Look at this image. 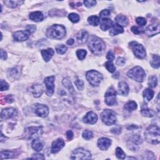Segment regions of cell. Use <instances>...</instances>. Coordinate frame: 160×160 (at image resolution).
Here are the masks:
<instances>
[{
    "instance_id": "obj_1",
    "label": "cell",
    "mask_w": 160,
    "mask_h": 160,
    "mask_svg": "<svg viewBox=\"0 0 160 160\" xmlns=\"http://www.w3.org/2000/svg\"><path fill=\"white\" fill-rule=\"evenodd\" d=\"M88 47L91 51L96 55H102L106 48L104 42L95 36H93L91 38Z\"/></svg>"
},
{
    "instance_id": "obj_2",
    "label": "cell",
    "mask_w": 160,
    "mask_h": 160,
    "mask_svg": "<svg viewBox=\"0 0 160 160\" xmlns=\"http://www.w3.org/2000/svg\"><path fill=\"white\" fill-rule=\"evenodd\" d=\"M146 140L151 144H158L160 141L159 128L156 125L149 126L144 132Z\"/></svg>"
},
{
    "instance_id": "obj_3",
    "label": "cell",
    "mask_w": 160,
    "mask_h": 160,
    "mask_svg": "<svg viewBox=\"0 0 160 160\" xmlns=\"http://www.w3.org/2000/svg\"><path fill=\"white\" fill-rule=\"evenodd\" d=\"M66 35V28L59 25H53L48 28L47 36L51 39L61 40Z\"/></svg>"
},
{
    "instance_id": "obj_4",
    "label": "cell",
    "mask_w": 160,
    "mask_h": 160,
    "mask_svg": "<svg viewBox=\"0 0 160 160\" xmlns=\"http://www.w3.org/2000/svg\"><path fill=\"white\" fill-rule=\"evenodd\" d=\"M127 76L137 82L141 83L146 78V73L140 66H136L128 72Z\"/></svg>"
},
{
    "instance_id": "obj_5",
    "label": "cell",
    "mask_w": 160,
    "mask_h": 160,
    "mask_svg": "<svg viewBox=\"0 0 160 160\" xmlns=\"http://www.w3.org/2000/svg\"><path fill=\"white\" fill-rule=\"evenodd\" d=\"M86 77L91 85L98 86L103 80L102 74L96 70H91L86 73Z\"/></svg>"
},
{
    "instance_id": "obj_6",
    "label": "cell",
    "mask_w": 160,
    "mask_h": 160,
    "mask_svg": "<svg viewBox=\"0 0 160 160\" xmlns=\"http://www.w3.org/2000/svg\"><path fill=\"white\" fill-rule=\"evenodd\" d=\"M101 119L105 125L108 126L113 125L116 121V113L112 110H105L101 113Z\"/></svg>"
},
{
    "instance_id": "obj_7",
    "label": "cell",
    "mask_w": 160,
    "mask_h": 160,
    "mask_svg": "<svg viewBox=\"0 0 160 160\" xmlns=\"http://www.w3.org/2000/svg\"><path fill=\"white\" fill-rule=\"evenodd\" d=\"M25 138L32 140L38 138L43 134V129L40 126H30L27 128L25 131Z\"/></svg>"
},
{
    "instance_id": "obj_8",
    "label": "cell",
    "mask_w": 160,
    "mask_h": 160,
    "mask_svg": "<svg viewBox=\"0 0 160 160\" xmlns=\"http://www.w3.org/2000/svg\"><path fill=\"white\" fill-rule=\"evenodd\" d=\"M91 158V154L88 150L83 148L76 149L73 151L71 156L72 159H89Z\"/></svg>"
},
{
    "instance_id": "obj_9",
    "label": "cell",
    "mask_w": 160,
    "mask_h": 160,
    "mask_svg": "<svg viewBox=\"0 0 160 160\" xmlns=\"http://www.w3.org/2000/svg\"><path fill=\"white\" fill-rule=\"evenodd\" d=\"M32 110L35 114L41 118L47 117L49 114V109L47 106L43 104L36 103L32 106Z\"/></svg>"
},
{
    "instance_id": "obj_10",
    "label": "cell",
    "mask_w": 160,
    "mask_h": 160,
    "mask_svg": "<svg viewBox=\"0 0 160 160\" xmlns=\"http://www.w3.org/2000/svg\"><path fill=\"white\" fill-rule=\"evenodd\" d=\"M134 55L139 59H143L146 57V50L142 44L137 43L136 42H132L130 44Z\"/></svg>"
},
{
    "instance_id": "obj_11",
    "label": "cell",
    "mask_w": 160,
    "mask_h": 160,
    "mask_svg": "<svg viewBox=\"0 0 160 160\" xmlns=\"http://www.w3.org/2000/svg\"><path fill=\"white\" fill-rule=\"evenodd\" d=\"M105 103L108 106H114L117 104L116 92L113 88H109L105 94Z\"/></svg>"
},
{
    "instance_id": "obj_12",
    "label": "cell",
    "mask_w": 160,
    "mask_h": 160,
    "mask_svg": "<svg viewBox=\"0 0 160 160\" xmlns=\"http://www.w3.org/2000/svg\"><path fill=\"white\" fill-rule=\"evenodd\" d=\"M55 80V77L54 76H51V77H47L44 80V84L46 85V86H47V94L49 96H51L54 93Z\"/></svg>"
},
{
    "instance_id": "obj_13",
    "label": "cell",
    "mask_w": 160,
    "mask_h": 160,
    "mask_svg": "<svg viewBox=\"0 0 160 160\" xmlns=\"http://www.w3.org/2000/svg\"><path fill=\"white\" fill-rule=\"evenodd\" d=\"M30 35H31V33L28 30L18 31L13 34V38L17 41H24L29 38Z\"/></svg>"
},
{
    "instance_id": "obj_14",
    "label": "cell",
    "mask_w": 160,
    "mask_h": 160,
    "mask_svg": "<svg viewBox=\"0 0 160 160\" xmlns=\"http://www.w3.org/2000/svg\"><path fill=\"white\" fill-rule=\"evenodd\" d=\"M17 111L13 108H8L2 110L1 118L2 119H7L12 118L17 115Z\"/></svg>"
},
{
    "instance_id": "obj_15",
    "label": "cell",
    "mask_w": 160,
    "mask_h": 160,
    "mask_svg": "<svg viewBox=\"0 0 160 160\" xmlns=\"http://www.w3.org/2000/svg\"><path fill=\"white\" fill-rule=\"evenodd\" d=\"M65 145L64 140L62 138H58L52 143L51 145V153L56 154L62 149Z\"/></svg>"
},
{
    "instance_id": "obj_16",
    "label": "cell",
    "mask_w": 160,
    "mask_h": 160,
    "mask_svg": "<svg viewBox=\"0 0 160 160\" xmlns=\"http://www.w3.org/2000/svg\"><path fill=\"white\" fill-rule=\"evenodd\" d=\"M160 32L159 24V23H153L149 25L144 31V33L148 36H153L158 34Z\"/></svg>"
},
{
    "instance_id": "obj_17",
    "label": "cell",
    "mask_w": 160,
    "mask_h": 160,
    "mask_svg": "<svg viewBox=\"0 0 160 160\" xmlns=\"http://www.w3.org/2000/svg\"><path fill=\"white\" fill-rule=\"evenodd\" d=\"M29 91L33 94L35 98H38L41 96L43 93V88L40 84H35L29 88Z\"/></svg>"
},
{
    "instance_id": "obj_18",
    "label": "cell",
    "mask_w": 160,
    "mask_h": 160,
    "mask_svg": "<svg viewBox=\"0 0 160 160\" xmlns=\"http://www.w3.org/2000/svg\"><path fill=\"white\" fill-rule=\"evenodd\" d=\"M83 120L85 123L93 125L96 123V121L98 120V116L94 112L89 111L85 116H84Z\"/></svg>"
},
{
    "instance_id": "obj_19",
    "label": "cell",
    "mask_w": 160,
    "mask_h": 160,
    "mask_svg": "<svg viewBox=\"0 0 160 160\" xmlns=\"http://www.w3.org/2000/svg\"><path fill=\"white\" fill-rule=\"evenodd\" d=\"M111 144V140L107 138H101L98 140V146L100 149L104 151L107 150Z\"/></svg>"
},
{
    "instance_id": "obj_20",
    "label": "cell",
    "mask_w": 160,
    "mask_h": 160,
    "mask_svg": "<svg viewBox=\"0 0 160 160\" xmlns=\"http://www.w3.org/2000/svg\"><path fill=\"white\" fill-rule=\"evenodd\" d=\"M129 86L124 81L119 83L118 92L119 95L123 96H127L129 93Z\"/></svg>"
},
{
    "instance_id": "obj_21",
    "label": "cell",
    "mask_w": 160,
    "mask_h": 160,
    "mask_svg": "<svg viewBox=\"0 0 160 160\" xmlns=\"http://www.w3.org/2000/svg\"><path fill=\"white\" fill-rule=\"evenodd\" d=\"M76 38H77L78 43H85L88 39V33L85 30H81L76 36Z\"/></svg>"
},
{
    "instance_id": "obj_22",
    "label": "cell",
    "mask_w": 160,
    "mask_h": 160,
    "mask_svg": "<svg viewBox=\"0 0 160 160\" xmlns=\"http://www.w3.org/2000/svg\"><path fill=\"white\" fill-rule=\"evenodd\" d=\"M41 55L46 62H48L55 54V51L52 48L43 50H41Z\"/></svg>"
},
{
    "instance_id": "obj_23",
    "label": "cell",
    "mask_w": 160,
    "mask_h": 160,
    "mask_svg": "<svg viewBox=\"0 0 160 160\" xmlns=\"http://www.w3.org/2000/svg\"><path fill=\"white\" fill-rule=\"evenodd\" d=\"M113 22L108 18H103L100 23V28L103 31H107V30L112 28L113 26Z\"/></svg>"
},
{
    "instance_id": "obj_24",
    "label": "cell",
    "mask_w": 160,
    "mask_h": 160,
    "mask_svg": "<svg viewBox=\"0 0 160 160\" xmlns=\"http://www.w3.org/2000/svg\"><path fill=\"white\" fill-rule=\"evenodd\" d=\"M29 18L35 22L42 21L44 19L43 14L40 11H35L29 14Z\"/></svg>"
},
{
    "instance_id": "obj_25",
    "label": "cell",
    "mask_w": 160,
    "mask_h": 160,
    "mask_svg": "<svg viewBox=\"0 0 160 160\" xmlns=\"http://www.w3.org/2000/svg\"><path fill=\"white\" fill-rule=\"evenodd\" d=\"M18 154L16 152L13 151H3L1 152V158L2 159H12L16 158Z\"/></svg>"
},
{
    "instance_id": "obj_26",
    "label": "cell",
    "mask_w": 160,
    "mask_h": 160,
    "mask_svg": "<svg viewBox=\"0 0 160 160\" xmlns=\"http://www.w3.org/2000/svg\"><path fill=\"white\" fill-rule=\"evenodd\" d=\"M124 32L123 28L118 24L113 25L112 29L110 30V35L111 36H115L120 33H123Z\"/></svg>"
},
{
    "instance_id": "obj_27",
    "label": "cell",
    "mask_w": 160,
    "mask_h": 160,
    "mask_svg": "<svg viewBox=\"0 0 160 160\" xmlns=\"http://www.w3.org/2000/svg\"><path fill=\"white\" fill-rule=\"evenodd\" d=\"M141 113L142 114V115L145 116V117H148V118H151V117H153L155 116V114L156 113L153 110H151L149 109L146 106H143L141 110Z\"/></svg>"
},
{
    "instance_id": "obj_28",
    "label": "cell",
    "mask_w": 160,
    "mask_h": 160,
    "mask_svg": "<svg viewBox=\"0 0 160 160\" xmlns=\"http://www.w3.org/2000/svg\"><path fill=\"white\" fill-rule=\"evenodd\" d=\"M115 21L117 23L116 24L119 25L121 26H126L128 23V18L124 16V15H118L115 18Z\"/></svg>"
},
{
    "instance_id": "obj_29",
    "label": "cell",
    "mask_w": 160,
    "mask_h": 160,
    "mask_svg": "<svg viewBox=\"0 0 160 160\" xmlns=\"http://www.w3.org/2000/svg\"><path fill=\"white\" fill-rule=\"evenodd\" d=\"M32 146L34 150L38 152L43 149V144L40 140H39L38 138H36L33 140L32 143Z\"/></svg>"
},
{
    "instance_id": "obj_30",
    "label": "cell",
    "mask_w": 160,
    "mask_h": 160,
    "mask_svg": "<svg viewBox=\"0 0 160 160\" xmlns=\"http://www.w3.org/2000/svg\"><path fill=\"white\" fill-rule=\"evenodd\" d=\"M154 96V91L150 88H146L143 91V98L146 101H150Z\"/></svg>"
},
{
    "instance_id": "obj_31",
    "label": "cell",
    "mask_w": 160,
    "mask_h": 160,
    "mask_svg": "<svg viewBox=\"0 0 160 160\" xmlns=\"http://www.w3.org/2000/svg\"><path fill=\"white\" fill-rule=\"evenodd\" d=\"M150 64L151 66L153 68H158L159 67V56L158 55H153L150 62Z\"/></svg>"
},
{
    "instance_id": "obj_32",
    "label": "cell",
    "mask_w": 160,
    "mask_h": 160,
    "mask_svg": "<svg viewBox=\"0 0 160 160\" xmlns=\"http://www.w3.org/2000/svg\"><path fill=\"white\" fill-rule=\"evenodd\" d=\"M124 108L127 111H132L137 108V104L135 101H129L125 104V105L124 106Z\"/></svg>"
},
{
    "instance_id": "obj_33",
    "label": "cell",
    "mask_w": 160,
    "mask_h": 160,
    "mask_svg": "<svg viewBox=\"0 0 160 160\" xmlns=\"http://www.w3.org/2000/svg\"><path fill=\"white\" fill-rule=\"evenodd\" d=\"M63 85L65 86V88L68 90H69L70 91V93H74V88L72 85L71 82L69 80V78H64L63 80Z\"/></svg>"
},
{
    "instance_id": "obj_34",
    "label": "cell",
    "mask_w": 160,
    "mask_h": 160,
    "mask_svg": "<svg viewBox=\"0 0 160 160\" xmlns=\"http://www.w3.org/2000/svg\"><path fill=\"white\" fill-rule=\"evenodd\" d=\"M24 2L23 1H4V3L9 8H17L18 5H20L21 4L23 3Z\"/></svg>"
},
{
    "instance_id": "obj_35",
    "label": "cell",
    "mask_w": 160,
    "mask_h": 160,
    "mask_svg": "<svg viewBox=\"0 0 160 160\" xmlns=\"http://www.w3.org/2000/svg\"><path fill=\"white\" fill-rule=\"evenodd\" d=\"M88 21L89 25L94 26H96L98 25L99 23H100V18L96 16H91L88 18Z\"/></svg>"
},
{
    "instance_id": "obj_36",
    "label": "cell",
    "mask_w": 160,
    "mask_h": 160,
    "mask_svg": "<svg viewBox=\"0 0 160 160\" xmlns=\"http://www.w3.org/2000/svg\"><path fill=\"white\" fill-rule=\"evenodd\" d=\"M20 74V71L18 69V68H13L12 69L10 70L8 72V75L9 78H16L17 77H18Z\"/></svg>"
},
{
    "instance_id": "obj_37",
    "label": "cell",
    "mask_w": 160,
    "mask_h": 160,
    "mask_svg": "<svg viewBox=\"0 0 160 160\" xmlns=\"http://www.w3.org/2000/svg\"><path fill=\"white\" fill-rule=\"evenodd\" d=\"M104 66L106 69H107V70L110 73H114L116 71V67L112 63V62H111V61H109V62H106Z\"/></svg>"
},
{
    "instance_id": "obj_38",
    "label": "cell",
    "mask_w": 160,
    "mask_h": 160,
    "mask_svg": "<svg viewBox=\"0 0 160 160\" xmlns=\"http://www.w3.org/2000/svg\"><path fill=\"white\" fill-rule=\"evenodd\" d=\"M158 83V80L156 77L155 76H152V77H149L148 80V85L151 88H155L156 86Z\"/></svg>"
},
{
    "instance_id": "obj_39",
    "label": "cell",
    "mask_w": 160,
    "mask_h": 160,
    "mask_svg": "<svg viewBox=\"0 0 160 160\" xmlns=\"http://www.w3.org/2000/svg\"><path fill=\"white\" fill-rule=\"evenodd\" d=\"M56 51L60 55H63L67 51V47L64 44H60L56 47Z\"/></svg>"
},
{
    "instance_id": "obj_40",
    "label": "cell",
    "mask_w": 160,
    "mask_h": 160,
    "mask_svg": "<svg viewBox=\"0 0 160 160\" xmlns=\"http://www.w3.org/2000/svg\"><path fill=\"white\" fill-rule=\"evenodd\" d=\"M82 136L83 138L86 140H89L93 138V134L89 130H85L83 131Z\"/></svg>"
},
{
    "instance_id": "obj_41",
    "label": "cell",
    "mask_w": 160,
    "mask_h": 160,
    "mask_svg": "<svg viewBox=\"0 0 160 160\" xmlns=\"http://www.w3.org/2000/svg\"><path fill=\"white\" fill-rule=\"evenodd\" d=\"M116 156L118 159H124L126 158V154L125 152L120 148H117L116 149Z\"/></svg>"
},
{
    "instance_id": "obj_42",
    "label": "cell",
    "mask_w": 160,
    "mask_h": 160,
    "mask_svg": "<svg viewBox=\"0 0 160 160\" xmlns=\"http://www.w3.org/2000/svg\"><path fill=\"white\" fill-rule=\"evenodd\" d=\"M68 18H69V20L73 22V23H77L80 20V17L79 15L77 13H71L69 15H68Z\"/></svg>"
},
{
    "instance_id": "obj_43",
    "label": "cell",
    "mask_w": 160,
    "mask_h": 160,
    "mask_svg": "<svg viewBox=\"0 0 160 160\" xmlns=\"http://www.w3.org/2000/svg\"><path fill=\"white\" fill-rule=\"evenodd\" d=\"M87 54V52L85 50H78L77 51V55L78 58L80 60H83L86 58Z\"/></svg>"
},
{
    "instance_id": "obj_44",
    "label": "cell",
    "mask_w": 160,
    "mask_h": 160,
    "mask_svg": "<svg viewBox=\"0 0 160 160\" xmlns=\"http://www.w3.org/2000/svg\"><path fill=\"white\" fill-rule=\"evenodd\" d=\"M74 84L77 87V88L79 90H83L85 88V85H84V83L82 80H77L74 81Z\"/></svg>"
},
{
    "instance_id": "obj_45",
    "label": "cell",
    "mask_w": 160,
    "mask_h": 160,
    "mask_svg": "<svg viewBox=\"0 0 160 160\" xmlns=\"http://www.w3.org/2000/svg\"><path fill=\"white\" fill-rule=\"evenodd\" d=\"M136 21L137 23H138L140 26H143L146 24V20L145 18H142V17H138L136 19Z\"/></svg>"
},
{
    "instance_id": "obj_46",
    "label": "cell",
    "mask_w": 160,
    "mask_h": 160,
    "mask_svg": "<svg viewBox=\"0 0 160 160\" xmlns=\"http://www.w3.org/2000/svg\"><path fill=\"white\" fill-rule=\"evenodd\" d=\"M131 32L135 34V35H139L140 33H141L143 32V29L140 28V27L138 26H133L131 28Z\"/></svg>"
},
{
    "instance_id": "obj_47",
    "label": "cell",
    "mask_w": 160,
    "mask_h": 160,
    "mask_svg": "<svg viewBox=\"0 0 160 160\" xmlns=\"http://www.w3.org/2000/svg\"><path fill=\"white\" fill-rule=\"evenodd\" d=\"M10 86L8 83L4 81L3 80H1V91H6L9 89Z\"/></svg>"
},
{
    "instance_id": "obj_48",
    "label": "cell",
    "mask_w": 160,
    "mask_h": 160,
    "mask_svg": "<svg viewBox=\"0 0 160 160\" xmlns=\"http://www.w3.org/2000/svg\"><path fill=\"white\" fill-rule=\"evenodd\" d=\"M84 4H85V6L87 8H91L96 5V2L93 1V0H91V1H88V0H86V1L84 2Z\"/></svg>"
},
{
    "instance_id": "obj_49",
    "label": "cell",
    "mask_w": 160,
    "mask_h": 160,
    "mask_svg": "<svg viewBox=\"0 0 160 160\" xmlns=\"http://www.w3.org/2000/svg\"><path fill=\"white\" fill-rule=\"evenodd\" d=\"M111 14V12L110 10H104L103 11H101L100 13V16L101 18H106L107 17H109Z\"/></svg>"
},
{
    "instance_id": "obj_50",
    "label": "cell",
    "mask_w": 160,
    "mask_h": 160,
    "mask_svg": "<svg viewBox=\"0 0 160 160\" xmlns=\"http://www.w3.org/2000/svg\"><path fill=\"white\" fill-rule=\"evenodd\" d=\"M31 159H44L45 157L43 155L40 153H36L32 155V158Z\"/></svg>"
},
{
    "instance_id": "obj_51",
    "label": "cell",
    "mask_w": 160,
    "mask_h": 160,
    "mask_svg": "<svg viewBox=\"0 0 160 160\" xmlns=\"http://www.w3.org/2000/svg\"><path fill=\"white\" fill-rule=\"evenodd\" d=\"M125 63V59L121 57H119L116 60V65L118 66H123Z\"/></svg>"
},
{
    "instance_id": "obj_52",
    "label": "cell",
    "mask_w": 160,
    "mask_h": 160,
    "mask_svg": "<svg viewBox=\"0 0 160 160\" xmlns=\"http://www.w3.org/2000/svg\"><path fill=\"white\" fill-rule=\"evenodd\" d=\"M115 55H114V54L113 53L112 51H110L108 53L107 55H106V58H107L108 59H109L110 61H111V62H112V61H113L114 59H115Z\"/></svg>"
},
{
    "instance_id": "obj_53",
    "label": "cell",
    "mask_w": 160,
    "mask_h": 160,
    "mask_svg": "<svg viewBox=\"0 0 160 160\" xmlns=\"http://www.w3.org/2000/svg\"><path fill=\"white\" fill-rule=\"evenodd\" d=\"M5 101L8 103H11L14 101V98L12 95H8L5 98Z\"/></svg>"
},
{
    "instance_id": "obj_54",
    "label": "cell",
    "mask_w": 160,
    "mask_h": 160,
    "mask_svg": "<svg viewBox=\"0 0 160 160\" xmlns=\"http://www.w3.org/2000/svg\"><path fill=\"white\" fill-rule=\"evenodd\" d=\"M36 26L35 25H28L27 27H26V30H28V31H29L30 33H33L35 31L36 29Z\"/></svg>"
},
{
    "instance_id": "obj_55",
    "label": "cell",
    "mask_w": 160,
    "mask_h": 160,
    "mask_svg": "<svg viewBox=\"0 0 160 160\" xmlns=\"http://www.w3.org/2000/svg\"><path fill=\"white\" fill-rule=\"evenodd\" d=\"M111 132L113 133V134H119L121 133V129L119 128H114L111 129Z\"/></svg>"
},
{
    "instance_id": "obj_56",
    "label": "cell",
    "mask_w": 160,
    "mask_h": 160,
    "mask_svg": "<svg viewBox=\"0 0 160 160\" xmlns=\"http://www.w3.org/2000/svg\"><path fill=\"white\" fill-rule=\"evenodd\" d=\"M1 59L2 60H6L7 59V53L3 49L1 50Z\"/></svg>"
},
{
    "instance_id": "obj_57",
    "label": "cell",
    "mask_w": 160,
    "mask_h": 160,
    "mask_svg": "<svg viewBox=\"0 0 160 160\" xmlns=\"http://www.w3.org/2000/svg\"><path fill=\"white\" fill-rule=\"evenodd\" d=\"M66 136H67V138L69 140H71L73 137V132L71 131H68L66 133Z\"/></svg>"
},
{
    "instance_id": "obj_58",
    "label": "cell",
    "mask_w": 160,
    "mask_h": 160,
    "mask_svg": "<svg viewBox=\"0 0 160 160\" xmlns=\"http://www.w3.org/2000/svg\"><path fill=\"white\" fill-rule=\"evenodd\" d=\"M68 45H70V46H71V45H73L74 43V40L73 39V38H70V39H69V40H68V41H67V43H66Z\"/></svg>"
}]
</instances>
